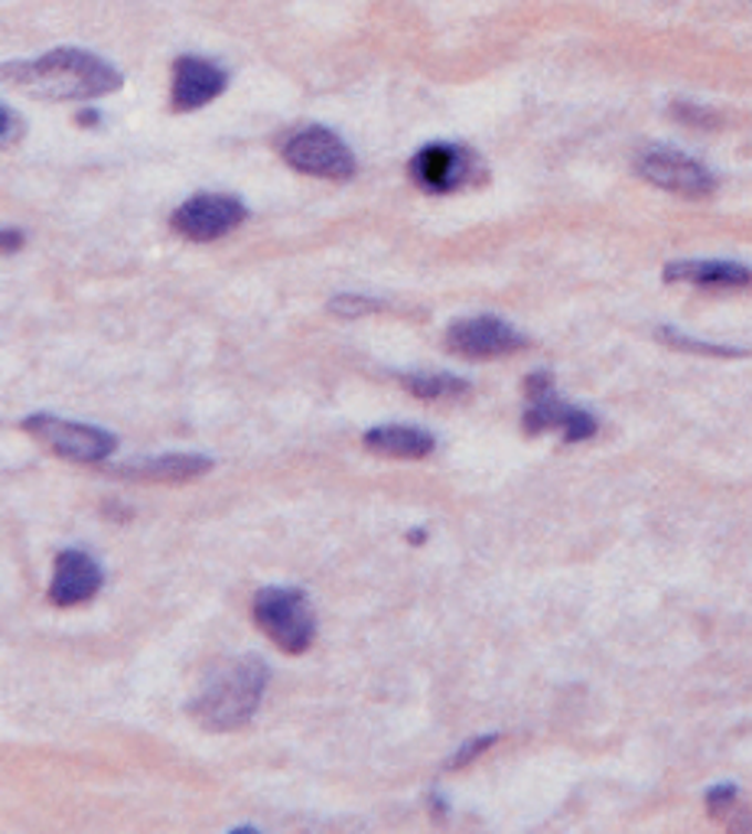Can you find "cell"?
Instances as JSON below:
<instances>
[{"instance_id": "1", "label": "cell", "mask_w": 752, "mask_h": 834, "mask_svg": "<svg viewBox=\"0 0 752 834\" xmlns=\"http://www.w3.org/2000/svg\"><path fill=\"white\" fill-rule=\"evenodd\" d=\"M7 82L53 102H82L102 98L121 88V72L112 62L98 60L82 50H53L43 60L7 62Z\"/></svg>"}, {"instance_id": "2", "label": "cell", "mask_w": 752, "mask_h": 834, "mask_svg": "<svg viewBox=\"0 0 752 834\" xmlns=\"http://www.w3.org/2000/svg\"><path fill=\"white\" fill-rule=\"evenodd\" d=\"M268 688V668L258 658H234L219 668L216 678L206 681L199 698L192 701V717L206 730H238L244 727Z\"/></svg>"}, {"instance_id": "3", "label": "cell", "mask_w": 752, "mask_h": 834, "mask_svg": "<svg viewBox=\"0 0 752 834\" xmlns=\"http://www.w3.org/2000/svg\"><path fill=\"white\" fill-rule=\"evenodd\" d=\"M254 623L278 649L290 656L306 653L316 636V619L306 596L288 587H268L254 596Z\"/></svg>"}, {"instance_id": "4", "label": "cell", "mask_w": 752, "mask_h": 834, "mask_svg": "<svg viewBox=\"0 0 752 834\" xmlns=\"http://www.w3.org/2000/svg\"><path fill=\"white\" fill-rule=\"evenodd\" d=\"M284 160L293 170L320 179H348L355 174V157L346 140L326 127H303L284 140Z\"/></svg>"}, {"instance_id": "5", "label": "cell", "mask_w": 752, "mask_h": 834, "mask_svg": "<svg viewBox=\"0 0 752 834\" xmlns=\"http://www.w3.org/2000/svg\"><path fill=\"white\" fill-rule=\"evenodd\" d=\"M23 430L33 434L40 444H46L53 454L75 460V463H102L105 457L115 454V437L108 430L88 427V424H72L59 420L53 415H33L23 420Z\"/></svg>"}, {"instance_id": "6", "label": "cell", "mask_w": 752, "mask_h": 834, "mask_svg": "<svg viewBox=\"0 0 752 834\" xmlns=\"http://www.w3.org/2000/svg\"><path fill=\"white\" fill-rule=\"evenodd\" d=\"M638 174L668 189V192H678V196H688V199H703L717 189V179L713 174L697 164L694 157L681 154V150H671V147H651L638 157Z\"/></svg>"}, {"instance_id": "7", "label": "cell", "mask_w": 752, "mask_h": 834, "mask_svg": "<svg viewBox=\"0 0 752 834\" xmlns=\"http://www.w3.org/2000/svg\"><path fill=\"white\" fill-rule=\"evenodd\" d=\"M244 222V206L232 196L202 192L174 212V232L189 241H216Z\"/></svg>"}, {"instance_id": "8", "label": "cell", "mask_w": 752, "mask_h": 834, "mask_svg": "<svg viewBox=\"0 0 752 834\" xmlns=\"http://www.w3.org/2000/svg\"><path fill=\"white\" fill-rule=\"evenodd\" d=\"M447 346L466 358H499L524 350V336L499 316H469L450 326Z\"/></svg>"}, {"instance_id": "9", "label": "cell", "mask_w": 752, "mask_h": 834, "mask_svg": "<svg viewBox=\"0 0 752 834\" xmlns=\"http://www.w3.org/2000/svg\"><path fill=\"white\" fill-rule=\"evenodd\" d=\"M476 157L453 144H430L410 160V177L427 192H453L476 177Z\"/></svg>"}, {"instance_id": "10", "label": "cell", "mask_w": 752, "mask_h": 834, "mask_svg": "<svg viewBox=\"0 0 752 834\" xmlns=\"http://www.w3.org/2000/svg\"><path fill=\"white\" fill-rule=\"evenodd\" d=\"M226 92V72L209 60L182 56L174 65V112H196Z\"/></svg>"}, {"instance_id": "11", "label": "cell", "mask_w": 752, "mask_h": 834, "mask_svg": "<svg viewBox=\"0 0 752 834\" xmlns=\"http://www.w3.org/2000/svg\"><path fill=\"white\" fill-rule=\"evenodd\" d=\"M98 587H102V571L85 551L69 548V551L59 554L56 574H53V584H50V600L56 606L85 603V600L98 594Z\"/></svg>"}, {"instance_id": "12", "label": "cell", "mask_w": 752, "mask_h": 834, "mask_svg": "<svg viewBox=\"0 0 752 834\" xmlns=\"http://www.w3.org/2000/svg\"><path fill=\"white\" fill-rule=\"evenodd\" d=\"M665 281H685L697 288H746L752 271L737 261H675L665 268Z\"/></svg>"}, {"instance_id": "13", "label": "cell", "mask_w": 752, "mask_h": 834, "mask_svg": "<svg viewBox=\"0 0 752 834\" xmlns=\"http://www.w3.org/2000/svg\"><path fill=\"white\" fill-rule=\"evenodd\" d=\"M209 467H212V460H206V457L170 454V457H154V460L127 463V467H121V477L144 479V482H186V479L202 477Z\"/></svg>"}, {"instance_id": "14", "label": "cell", "mask_w": 752, "mask_h": 834, "mask_svg": "<svg viewBox=\"0 0 752 834\" xmlns=\"http://www.w3.org/2000/svg\"><path fill=\"white\" fill-rule=\"evenodd\" d=\"M365 447L375 450V454H385V457H395V460H420L434 450V437L427 430H417V427H375L365 434Z\"/></svg>"}, {"instance_id": "15", "label": "cell", "mask_w": 752, "mask_h": 834, "mask_svg": "<svg viewBox=\"0 0 752 834\" xmlns=\"http://www.w3.org/2000/svg\"><path fill=\"white\" fill-rule=\"evenodd\" d=\"M405 385L410 395L427 398V402H447V398H463L469 392V382L447 375V372H417L405 375Z\"/></svg>"}, {"instance_id": "16", "label": "cell", "mask_w": 752, "mask_h": 834, "mask_svg": "<svg viewBox=\"0 0 752 834\" xmlns=\"http://www.w3.org/2000/svg\"><path fill=\"white\" fill-rule=\"evenodd\" d=\"M593 434H596V417L571 408V411H567V420H564V440L577 444V440H586V437H593Z\"/></svg>"}, {"instance_id": "17", "label": "cell", "mask_w": 752, "mask_h": 834, "mask_svg": "<svg viewBox=\"0 0 752 834\" xmlns=\"http://www.w3.org/2000/svg\"><path fill=\"white\" fill-rule=\"evenodd\" d=\"M492 743H495V733H489V737H476V740H469V743H466L463 750H460V753H457V757H453V760H450V770H460V767H466V763H469V760H476V757H479V753H485V750H489V747H492Z\"/></svg>"}, {"instance_id": "18", "label": "cell", "mask_w": 752, "mask_h": 834, "mask_svg": "<svg viewBox=\"0 0 752 834\" xmlns=\"http://www.w3.org/2000/svg\"><path fill=\"white\" fill-rule=\"evenodd\" d=\"M372 310H378V303L368 298H336L333 300V313H340V316H362V313H372Z\"/></svg>"}, {"instance_id": "19", "label": "cell", "mask_w": 752, "mask_h": 834, "mask_svg": "<svg viewBox=\"0 0 752 834\" xmlns=\"http://www.w3.org/2000/svg\"><path fill=\"white\" fill-rule=\"evenodd\" d=\"M733 802H737V789H733V785H717V789L707 795V805H710V812H713V815L727 812Z\"/></svg>"}, {"instance_id": "20", "label": "cell", "mask_w": 752, "mask_h": 834, "mask_svg": "<svg viewBox=\"0 0 752 834\" xmlns=\"http://www.w3.org/2000/svg\"><path fill=\"white\" fill-rule=\"evenodd\" d=\"M17 137H20V118L10 108H3V147H10Z\"/></svg>"}, {"instance_id": "21", "label": "cell", "mask_w": 752, "mask_h": 834, "mask_svg": "<svg viewBox=\"0 0 752 834\" xmlns=\"http://www.w3.org/2000/svg\"><path fill=\"white\" fill-rule=\"evenodd\" d=\"M17 244H20V232H3V251H10Z\"/></svg>"}]
</instances>
